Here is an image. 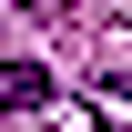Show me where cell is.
<instances>
[{
    "mask_svg": "<svg viewBox=\"0 0 132 132\" xmlns=\"http://www.w3.org/2000/svg\"><path fill=\"white\" fill-rule=\"evenodd\" d=\"M41 102H51V71L20 61V51H0V112H41Z\"/></svg>",
    "mask_w": 132,
    "mask_h": 132,
    "instance_id": "obj_1",
    "label": "cell"
}]
</instances>
